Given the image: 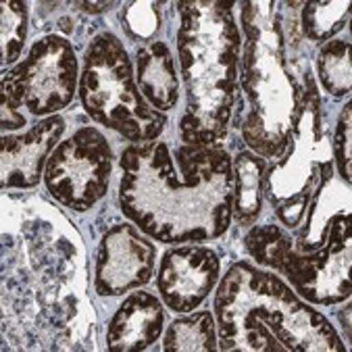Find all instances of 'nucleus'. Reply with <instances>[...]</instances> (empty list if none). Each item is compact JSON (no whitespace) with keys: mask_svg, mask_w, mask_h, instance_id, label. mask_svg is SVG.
Wrapping results in <instances>:
<instances>
[{"mask_svg":"<svg viewBox=\"0 0 352 352\" xmlns=\"http://www.w3.org/2000/svg\"><path fill=\"white\" fill-rule=\"evenodd\" d=\"M63 133L65 119L50 115L28 133L3 135V188H36Z\"/></svg>","mask_w":352,"mask_h":352,"instance_id":"nucleus-12","label":"nucleus"},{"mask_svg":"<svg viewBox=\"0 0 352 352\" xmlns=\"http://www.w3.org/2000/svg\"><path fill=\"white\" fill-rule=\"evenodd\" d=\"M165 352L177 350H215L217 348V327L215 319L208 311L182 317L171 323L165 333L163 346Z\"/></svg>","mask_w":352,"mask_h":352,"instance_id":"nucleus-16","label":"nucleus"},{"mask_svg":"<svg viewBox=\"0 0 352 352\" xmlns=\"http://www.w3.org/2000/svg\"><path fill=\"white\" fill-rule=\"evenodd\" d=\"M157 248L135 228L115 226L100 242L94 288L100 296H119L146 286L155 271Z\"/></svg>","mask_w":352,"mask_h":352,"instance_id":"nucleus-10","label":"nucleus"},{"mask_svg":"<svg viewBox=\"0 0 352 352\" xmlns=\"http://www.w3.org/2000/svg\"><path fill=\"white\" fill-rule=\"evenodd\" d=\"M121 206L159 242L210 240L228 232L234 210L232 159L221 146L144 142L121 155Z\"/></svg>","mask_w":352,"mask_h":352,"instance_id":"nucleus-1","label":"nucleus"},{"mask_svg":"<svg viewBox=\"0 0 352 352\" xmlns=\"http://www.w3.org/2000/svg\"><path fill=\"white\" fill-rule=\"evenodd\" d=\"M340 321L346 329V338H350V305H346V313H340Z\"/></svg>","mask_w":352,"mask_h":352,"instance_id":"nucleus-23","label":"nucleus"},{"mask_svg":"<svg viewBox=\"0 0 352 352\" xmlns=\"http://www.w3.org/2000/svg\"><path fill=\"white\" fill-rule=\"evenodd\" d=\"M279 159L267 171L265 194L281 223L296 230L305 219L311 198L333 173L329 131L321 121L315 82L311 84L290 144Z\"/></svg>","mask_w":352,"mask_h":352,"instance_id":"nucleus-7","label":"nucleus"},{"mask_svg":"<svg viewBox=\"0 0 352 352\" xmlns=\"http://www.w3.org/2000/svg\"><path fill=\"white\" fill-rule=\"evenodd\" d=\"M3 23H0V44H3V65H11L19 58L28 40L30 7L25 3H3Z\"/></svg>","mask_w":352,"mask_h":352,"instance_id":"nucleus-19","label":"nucleus"},{"mask_svg":"<svg viewBox=\"0 0 352 352\" xmlns=\"http://www.w3.org/2000/svg\"><path fill=\"white\" fill-rule=\"evenodd\" d=\"M111 7H113V3H78L76 5V9H84L86 13H102Z\"/></svg>","mask_w":352,"mask_h":352,"instance_id":"nucleus-22","label":"nucleus"},{"mask_svg":"<svg viewBox=\"0 0 352 352\" xmlns=\"http://www.w3.org/2000/svg\"><path fill=\"white\" fill-rule=\"evenodd\" d=\"M350 213L333 217L325 246L315 252H298L292 238L277 226L252 228L244 238L254 261L284 273L300 296L317 305L350 296Z\"/></svg>","mask_w":352,"mask_h":352,"instance_id":"nucleus-6","label":"nucleus"},{"mask_svg":"<svg viewBox=\"0 0 352 352\" xmlns=\"http://www.w3.org/2000/svg\"><path fill=\"white\" fill-rule=\"evenodd\" d=\"M159 3H129L123 7V28L133 40H148L161 23Z\"/></svg>","mask_w":352,"mask_h":352,"instance_id":"nucleus-20","label":"nucleus"},{"mask_svg":"<svg viewBox=\"0 0 352 352\" xmlns=\"http://www.w3.org/2000/svg\"><path fill=\"white\" fill-rule=\"evenodd\" d=\"M275 3H244V58L242 90L248 113L242 121V135L250 151L265 159H279L286 153L302 115L313 74L298 80L286 56V25Z\"/></svg>","mask_w":352,"mask_h":352,"instance_id":"nucleus-4","label":"nucleus"},{"mask_svg":"<svg viewBox=\"0 0 352 352\" xmlns=\"http://www.w3.org/2000/svg\"><path fill=\"white\" fill-rule=\"evenodd\" d=\"M352 113H350V102H346V107L340 113L338 119V127H336V135H333V153H336V163H338V171L342 182L350 184L352 179Z\"/></svg>","mask_w":352,"mask_h":352,"instance_id":"nucleus-21","label":"nucleus"},{"mask_svg":"<svg viewBox=\"0 0 352 352\" xmlns=\"http://www.w3.org/2000/svg\"><path fill=\"white\" fill-rule=\"evenodd\" d=\"M78 96L96 123L121 133L131 144L153 142L167 125L165 113L155 111L140 92L129 54L111 32L92 40L84 58Z\"/></svg>","mask_w":352,"mask_h":352,"instance_id":"nucleus-5","label":"nucleus"},{"mask_svg":"<svg viewBox=\"0 0 352 352\" xmlns=\"http://www.w3.org/2000/svg\"><path fill=\"white\" fill-rule=\"evenodd\" d=\"M302 9V32L313 42H327L350 17V3H307Z\"/></svg>","mask_w":352,"mask_h":352,"instance_id":"nucleus-18","label":"nucleus"},{"mask_svg":"<svg viewBox=\"0 0 352 352\" xmlns=\"http://www.w3.org/2000/svg\"><path fill=\"white\" fill-rule=\"evenodd\" d=\"M163 323L165 313L161 300L146 290H138L121 302L111 319L107 346L115 352L144 350L157 342L163 331Z\"/></svg>","mask_w":352,"mask_h":352,"instance_id":"nucleus-13","label":"nucleus"},{"mask_svg":"<svg viewBox=\"0 0 352 352\" xmlns=\"http://www.w3.org/2000/svg\"><path fill=\"white\" fill-rule=\"evenodd\" d=\"M319 78L323 88L333 96L342 98L350 94L352 65H350V42L329 40L319 52Z\"/></svg>","mask_w":352,"mask_h":352,"instance_id":"nucleus-17","label":"nucleus"},{"mask_svg":"<svg viewBox=\"0 0 352 352\" xmlns=\"http://www.w3.org/2000/svg\"><path fill=\"white\" fill-rule=\"evenodd\" d=\"M135 63L138 88L146 102L159 113L171 111L179 100V82L169 46L165 42L142 46L138 50Z\"/></svg>","mask_w":352,"mask_h":352,"instance_id":"nucleus-14","label":"nucleus"},{"mask_svg":"<svg viewBox=\"0 0 352 352\" xmlns=\"http://www.w3.org/2000/svg\"><path fill=\"white\" fill-rule=\"evenodd\" d=\"M223 350H344L331 323L273 273L236 263L215 296Z\"/></svg>","mask_w":352,"mask_h":352,"instance_id":"nucleus-2","label":"nucleus"},{"mask_svg":"<svg viewBox=\"0 0 352 352\" xmlns=\"http://www.w3.org/2000/svg\"><path fill=\"white\" fill-rule=\"evenodd\" d=\"M234 210L238 226H250L263 208L265 196V161L252 153H240L234 165Z\"/></svg>","mask_w":352,"mask_h":352,"instance_id":"nucleus-15","label":"nucleus"},{"mask_svg":"<svg viewBox=\"0 0 352 352\" xmlns=\"http://www.w3.org/2000/svg\"><path fill=\"white\" fill-rule=\"evenodd\" d=\"M80 78L78 54L67 38L50 34L36 40L28 58L3 76V129L28 123L32 115H52L74 100Z\"/></svg>","mask_w":352,"mask_h":352,"instance_id":"nucleus-8","label":"nucleus"},{"mask_svg":"<svg viewBox=\"0 0 352 352\" xmlns=\"http://www.w3.org/2000/svg\"><path fill=\"white\" fill-rule=\"evenodd\" d=\"M232 3H179L177 54L188 94L179 121L186 144L221 146L236 102L240 34Z\"/></svg>","mask_w":352,"mask_h":352,"instance_id":"nucleus-3","label":"nucleus"},{"mask_svg":"<svg viewBox=\"0 0 352 352\" xmlns=\"http://www.w3.org/2000/svg\"><path fill=\"white\" fill-rule=\"evenodd\" d=\"M113 173V151L96 127H82L60 146L44 169V184L63 206L84 213L109 190Z\"/></svg>","mask_w":352,"mask_h":352,"instance_id":"nucleus-9","label":"nucleus"},{"mask_svg":"<svg viewBox=\"0 0 352 352\" xmlns=\"http://www.w3.org/2000/svg\"><path fill=\"white\" fill-rule=\"evenodd\" d=\"M219 256L208 246L188 244L163 254L157 286L165 305L175 313L194 311L219 279Z\"/></svg>","mask_w":352,"mask_h":352,"instance_id":"nucleus-11","label":"nucleus"}]
</instances>
